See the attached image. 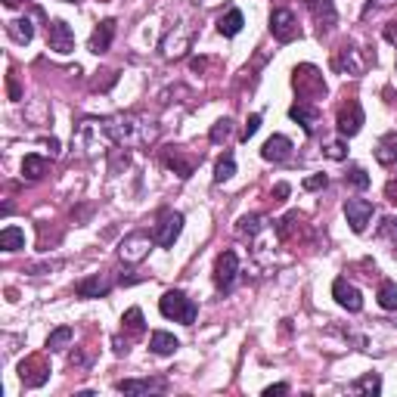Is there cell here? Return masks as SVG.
<instances>
[{
	"instance_id": "cell-1",
	"label": "cell",
	"mask_w": 397,
	"mask_h": 397,
	"mask_svg": "<svg viewBox=\"0 0 397 397\" xmlns=\"http://www.w3.org/2000/svg\"><path fill=\"white\" fill-rule=\"evenodd\" d=\"M103 127L109 134V140L118 143V146H149L158 134L155 121L137 112H118L112 118H103Z\"/></svg>"
},
{
	"instance_id": "cell-2",
	"label": "cell",
	"mask_w": 397,
	"mask_h": 397,
	"mask_svg": "<svg viewBox=\"0 0 397 397\" xmlns=\"http://www.w3.org/2000/svg\"><path fill=\"white\" fill-rule=\"evenodd\" d=\"M292 88L298 93V99H305V103H314V99H323L326 97V81H323V71L316 66H295L292 71Z\"/></svg>"
},
{
	"instance_id": "cell-3",
	"label": "cell",
	"mask_w": 397,
	"mask_h": 397,
	"mask_svg": "<svg viewBox=\"0 0 397 397\" xmlns=\"http://www.w3.org/2000/svg\"><path fill=\"white\" fill-rule=\"evenodd\" d=\"M158 310H162V316H168V320L174 323H183V326H193L199 316V307L193 298H186L183 292H165L162 301H158Z\"/></svg>"
},
{
	"instance_id": "cell-4",
	"label": "cell",
	"mask_w": 397,
	"mask_h": 397,
	"mask_svg": "<svg viewBox=\"0 0 397 397\" xmlns=\"http://www.w3.org/2000/svg\"><path fill=\"white\" fill-rule=\"evenodd\" d=\"M370 62H375V56L370 60V56H363V50H360L357 44H342L332 53V69L338 71V75H363L366 69H370Z\"/></svg>"
},
{
	"instance_id": "cell-5",
	"label": "cell",
	"mask_w": 397,
	"mask_h": 397,
	"mask_svg": "<svg viewBox=\"0 0 397 397\" xmlns=\"http://www.w3.org/2000/svg\"><path fill=\"white\" fill-rule=\"evenodd\" d=\"M193 44V28L186 22H177L168 28V34L162 38V56L165 60H180L186 56V50Z\"/></svg>"
},
{
	"instance_id": "cell-6",
	"label": "cell",
	"mask_w": 397,
	"mask_h": 397,
	"mask_svg": "<svg viewBox=\"0 0 397 397\" xmlns=\"http://www.w3.org/2000/svg\"><path fill=\"white\" fill-rule=\"evenodd\" d=\"M363 121H366V115H363V106H360L357 99H344V103L338 106L335 127H338V134H342V137L360 134V131H363Z\"/></svg>"
},
{
	"instance_id": "cell-7",
	"label": "cell",
	"mask_w": 397,
	"mask_h": 397,
	"mask_svg": "<svg viewBox=\"0 0 397 397\" xmlns=\"http://www.w3.org/2000/svg\"><path fill=\"white\" fill-rule=\"evenodd\" d=\"M270 34L279 41V44H292L295 38H301V28H298V19H295L292 10L279 6V10L270 13Z\"/></svg>"
},
{
	"instance_id": "cell-8",
	"label": "cell",
	"mask_w": 397,
	"mask_h": 397,
	"mask_svg": "<svg viewBox=\"0 0 397 397\" xmlns=\"http://www.w3.org/2000/svg\"><path fill=\"white\" fill-rule=\"evenodd\" d=\"M153 236L149 233H143V230H137V233H131V236H125L121 239V245H118V258L125 264H140L143 258L149 255V249H153Z\"/></svg>"
},
{
	"instance_id": "cell-9",
	"label": "cell",
	"mask_w": 397,
	"mask_h": 397,
	"mask_svg": "<svg viewBox=\"0 0 397 397\" xmlns=\"http://www.w3.org/2000/svg\"><path fill=\"white\" fill-rule=\"evenodd\" d=\"M236 273H239V258H236V251H221L218 261H214V286H218V292H230V288H233Z\"/></svg>"
},
{
	"instance_id": "cell-10",
	"label": "cell",
	"mask_w": 397,
	"mask_h": 397,
	"mask_svg": "<svg viewBox=\"0 0 397 397\" xmlns=\"http://www.w3.org/2000/svg\"><path fill=\"white\" fill-rule=\"evenodd\" d=\"M180 230H183V214L180 211H165L162 218H158L155 230H153V239L162 245V249H171L174 239L180 236Z\"/></svg>"
},
{
	"instance_id": "cell-11",
	"label": "cell",
	"mask_w": 397,
	"mask_h": 397,
	"mask_svg": "<svg viewBox=\"0 0 397 397\" xmlns=\"http://www.w3.org/2000/svg\"><path fill=\"white\" fill-rule=\"evenodd\" d=\"M305 6H307L310 16H314V25L320 34H326L335 28L338 13H335V4H332V0H305Z\"/></svg>"
},
{
	"instance_id": "cell-12",
	"label": "cell",
	"mask_w": 397,
	"mask_h": 397,
	"mask_svg": "<svg viewBox=\"0 0 397 397\" xmlns=\"http://www.w3.org/2000/svg\"><path fill=\"white\" fill-rule=\"evenodd\" d=\"M47 47L62 56L75 50V34H71V28L62 22V19H53V22L47 25Z\"/></svg>"
},
{
	"instance_id": "cell-13",
	"label": "cell",
	"mask_w": 397,
	"mask_h": 397,
	"mask_svg": "<svg viewBox=\"0 0 397 397\" xmlns=\"http://www.w3.org/2000/svg\"><path fill=\"white\" fill-rule=\"evenodd\" d=\"M344 218H348L354 233H363L366 223L372 221V202L370 199H348L344 202Z\"/></svg>"
},
{
	"instance_id": "cell-14",
	"label": "cell",
	"mask_w": 397,
	"mask_h": 397,
	"mask_svg": "<svg viewBox=\"0 0 397 397\" xmlns=\"http://www.w3.org/2000/svg\"><path fill=\"white\" fill-rule=\"evenodd\" d=\"M332 298H335L344 310H351V314H357V310L363 307V295H360V288L354 283H348L344 277H338L335 283H332Z\"/></svg>"
},
{
	"instance_id": "cell-15",
	"label": "cell",
	"mask_w": 397,
	"mask_h": 397,
	"mask_svg": "<svg viewBox=\"0 0 397 397\" xmlns=\"http://www.w3.org/2000/svg\"><path fill=\"white\" fill-rule=\"evenodd\" d=\"M19 379L25 382L28 388H41L44 382L50 379V370H47V363H44V357H28L19 363Z\"/></svg>"
},
{
	"instance_id": "cell-16",
	"label": "cell",
	"mask_w": 397,
	"mask_h": 397,
	"mask_svg": "<svg viewBox=\"0 0 397 397\" xmlns=\"http://www.w3.org/2000/svg\"><path fill=\"white\" fill-rule=\"evenodd\" d=\"M112 292V279L106 273H93V277H84L81 283L75 286L78 298H106Z\"/></svg>"
},
{
	"instance_id": "cell-17",
	"label": "cell",
	"mask_w": 397,
	"mask_h": 397,
	"mask_svg": "<svg viewBox=\"0 0 397 397\" xmlns=\"http://www.w3.org/2000/svg\"><path fill=\"white\" fill-rule=\"evenodd\" d=\"M288 118L298 121V125L305 127V134H310V137L320 131V112H316V106H310V103H295L292 109H288Z\"/></svg>"
},
{
	"instance_id": "cell-18",
	"label": "cell",
	"mask_w": 397,
	"mask_h": 397,
	"mask_svg": "<svg viewBox=\"0 0 397 397\" xmlns=\"http://www.w3.org/2000/svg\"><path fill=\"white\" fill-rule=\"evenodd\" d=\"M112 38H115V19H103L97 28H93V34H90V53H97V56H103L106 50L112 47Z\"/></svg>"
},
{
	"instance_id": "cell-19",
	"label": "cell",
	"mask_w": 397,
	"mask_h": 397,
	"mask_svg": "<svg viewBox=\"0 0 397 397\" xmlns=\"http://www.w3.org/2000/svg\"><path fill=\"white\" fill-rule=\"evenodd\" d=\"M261 155H264V162H286L288 155H292V140L283 134H273L270 140L264 143V149H261Z\"/></svg>"
},
{
	"instance_id": "cell-20",
	"label": "cell",
	"mask_w": 397,
	"mask_h": 397,
	"mask_svg": "<svg viewBox=\"0 0 397 397\" xmlns=\"http://www.w3.org/2000/svg\"><path fill=\"white\" fill-rule=\"evenodd\" d=\"M121 394H149V391H165V379H125L118 382Z\"/></svg>"
},
{
	"instance_id": "cell-21",
	"label": "cell",
	"mask_w": 397,
	"mask_h": 397,
	"mask_svg": "<svg viewBox=\"0 0 397 397\" xmlns=\"http://www.w3.org/2000/svg\"><path fill=\"white\" fill-rule=\"evenodd\" d=\"M375 162L385 165V168L397 162V131H388L379 137V143H375Z\"/></svg>"
},
{
	"instance_id": "cell-22",
	"label": "cell",
	"mask_w": 397,
	"mask_h": 397,
	"mask_svg": "<svg viewBox=\"0 0 397 397\" xmlns=\"http://www.w3.org/2000/svg\"><path fill=\"white\" fill-rule=\"evenodd\" d=\"M165 165H168L180 180L193 177V171H196V158H183L177 149H168V153H165Z\"/></svg>"
},
{
	"instance_id": "cell-23",
	"label": "cell",
	"mask_w": 397,
	"mask_h": 397,
	"mask_svg": "<svg viewBox=\"0 0 397 397\" xmlns=\"http://www.w3.org/2000/svg\"><path fill=\"white\" fill-rule=\"evenodd\" d=\"M149 348H153V354H158V357H168V354H174L177 348H180V342L174 335H171V332H153V335H149Z\"/></svg>"
},
{
	"instance_id": "cell-24",
	"label": "cell",
	"mask_w": 397,
	"mask_h": 397,
	"mask_svg": "<svg viewBox=\"0 0 397 397\" xmlns=\"http://www.w3.org/2000/svg\"><path fill=\"white\" fill-rule=\"evenodd\" d=\"M242 25H245V16H242L239 10H227L218 19V32L223 34V38H236V34L242 32Z\"/></svg>"
},
{
	"instance_id": "cell-25",
	"label": "cell",
	"mask_w": 397,
	"mask_h": 397,
	"mask_svg": "<svg viewBox=\"0 0 397 397\" xmlns=\"http://www.w3.org/2000/svg\"><path fill=\"white\" fill-rule=\"evenodd\" d=\"M6 34H10L16 44H28V41L34 38L32 19H13V22H6Z\"/></svg>"
},
{
	"instance_id": "cell-26",
	"label": "cell",
	"mask_w": 397,
	"mask_h": 397,
	"mask_svg": "<svg viewBox=\"0 0 397 397\" xmlns=\"http://www.w3.org/2000/svg\"><path fill=\"white\" fill-rule=\"evenodd\" d=\"M267 227V218L264 214H245V218H239V223H236V233L239 236H249V239H255L258 233Z\"/></svg>"
},
{
	"instance_id": "cell-27",
	"label": "cell",
	"mask_w": 397,
	"mask_h": 397,
	"mask_svg": "<svg viewBox=\"0 0 397 397\" xmlns=\"http://www.w3.org/2000/svg\"><path fill=\"white\" fill-rule=\"evenodd\" d=\"M351 391L354 394H382V379H379V372H366V375H360L357 382H351Z\"/></svg>"
},
{
	"instance_id": "cell-28",
	"label": "cell",
	"mask_w": 397,
	"mask_h": 397,
	"mask_svg": "<svg viewBox=\"0 0 397 397\" xmlns=\"http://www.w3.org/2000/svg\"><path fill=\"white\" fill-rule=\"evenodd\" d=\"M0 249H4V251L25 249V233L19 227H4V230H0Z\"/></svg>"
},
{
	"instance_id": "cell-29",
	"label": "cell",
	"mask_w": 397,
	"mask_h": 397,
	"mask_svg": "<svg viewBox=\"0 0 397 397\" xmlns=\"http://www.w3.org/2000/svg\"><path fill=\"white\" fill-rule=\"evenodd\" d=\"M47 158L44 155H25V162H22V177L25 180H41L47 174Z\"/></svg>"
},
{
	"instance_id": "cell-30",
	"label": "cell",
	"mask_w": 397,
	"mask_h": 397,
	"mask_svg": "<svg viewBox=\"0 0 397 397\" xmlns=\"http://www.w3.org/2000/svg\"><path fill=\"white\" fill-rule=\"evenodd\" d=\"M71 338H75V329H71V326L53 329V332L47 335V351H62V348H69Z\"/></svg>"
},
{
	"instance_id": "cell-31",
	"label": "cell",
	"mask_w": 397,
	"mask_h": 397,
	"mask_svg": "<svg viewBox=\"0 0 397 397\" xmlns=\"http://www.w3.org/2000/svg\"><path fill=\"white\" fill-rule=\"evenodd\" d=\"M121 323H125V332H131V335H143L146 332V320H143V310L140 307H131L125 316H121Z\"/></svg>"
},
{
	"instance_id": "cell-32",
	"label": "cell",
	"mask_w": 397,
	"mask_h": 397,
	"mask_svg": "<svg viewBox=\"0 0 397 397\" xmlns=\"http://www.w3.org/2000/svg\"><path fill=\"white\" fill-rule=\"evenodd\" d=\"M236 174V158L233 155H223V158H218V165H214V183H223V180H230Z\"/></svg>"
},
{
	"instance_id": "cell-33",
	"label": "cell",
	"mask_w": 397,
	"mask_h": 397,
	"mask_svg": "<svg viewBox=\"0 0 397 397\" xmlns=\"http://www.w3.org/2000/svg\"><path fill=\"white\" fill-rule=\"evenodd\" d=\"M379 305L385 310H397V286L391 283V279H382L379 286Z\"/></svg>"
},
{
	"instance_id": "cell-34",
	"label": "cell",
	"mask_w": 397,
	"mask_h": 397,
	"mask_svg": "<svg viewBox=\"0 0 397 397\" xmlns=\"http://www.w3.org/2000/svg\"><path fill=\"white\" fill-rule=\"evenodd\" d=\"M348 137H342V140H329L323 143V155L332 158V162H342V158H348Z\"/></svg>"
},
{
	"instance_id": "cell-35",
	"label": "cell",
	"mask_w": 397,
	"mask_h": 397,
	"mask_svg": "<svg viewBox=\"0 0 397 397\" xmlns=\"http://www.w3.org/2000/svg\"><path fill=\"white\" fill-rule=\"evenodd\" d=\"M230 137H233V121H230V118L214 121V127H211V143H214V146H221V143H227Z\"/></svg>"
},
{
	"instance_id": "cell-36",
	"label": "cell",
	"mask_w": 397,
	"mask_h": 397,
	"mask_svg": "<svg viewBox=\"0 0 397 397\" xmlns=\"http://www.w3.org/2000/svg\"><path fill=\"white\" fill-rule=\"evenodd\" d=\"M298 223H301V214L298 211H288L283 221H277V236H279V239H288V236H292V230L298 227Z\"/></svg>"
},
{
	"instance_id": "cell-37",
	"label": "cell",
	"mask_w": 397,
	"mask_h": 397,
	"mask_svg": "<svg viewBox=\"0 0 397 397\" xmlns=\"http://www.w3.org/2000/svg\"><path fill=\"white\" fill-rule=\"evenodd\" d=\"M344 180H348L354 190H366V186H370V174H366V171L360 168V165H351L348 174H344Z\"/></svg>"
},
{
	"instance_id": "cell-38",
	"label": "cell",
	"mask_w": 397,
	"mask_h": 397,
	"mask_svg": "<svg viewBox=\"0 0 397 397\" xmlns=\"http://www.w3.org/2000/svg\"><path fill=\"white\" fill-rule=\"evenodd\" d=\"M258 127H261V115H249V121H245V127H242V140L249 143L251 137L258 134Z\"/></svg>"
},
{
	"instance_id": "cell-39",
	"label": "cell",
	"mask_w": 397,
	"mask_h": 397,
	"mask_svg": "<svg viewBox=\"0 0 397 397\" xmlns=\"http://www.w3.org/2000/svg\"><path fill=\"white\" fill-rule=\"evenodd\" d=\"M6 90H10V99H13V103H19V99H22V88H19V78L13 75V71L6 75Z\"/></svg>"
},
{
	"instance_id": "cell-40",
	"label": "cell",
	"mask_w": 397,
	"mask_h": 397,
	"mask_svg": "<svg viewBox=\"0 0 397 397\" xmlns=\"http://www.w3.org/2000/svg\"><path fill=\"white\" fill-rule=\"evenodd\" d=\"M379 236H382V239H385V236H394V239H397V218H382Z\"/></svg>"
},
{
	"instance_id": "cell-41",
	"label": "cell",
	"mask_w": 397,
	"mask_h": 397,
	"mask_svg": "<svg viewBox=\"0 0 397 397\" xmlns=\"http://www.w3.org/2000/svg\"><path fill=\"white\" fill-rule=\"evenodd\" d=\"M329 180H326V174H310V177H305V190H323V186H326Z\"/></svg>"
},
{
	"instance_id": "cell-42",
	"label": "cell",
	"mask_w": 397,
	"mask_h": 397,
	"mask_svg": "<svg viewBox=\"0 0 397 397\" xmlns=\"http://www.w3.org/2000/svg\"><path fill=\"white\" fill-rule=\"evenodd\" d=\"M385 199L391 202V205H397V174H394V177L385 183Z\"/></svg>"
},
{
	"instance_id": "cell-43",
	"label": "cell",
	"mask_w": 397,
	"mask_h": 397,
	"mask_svg": "<svg viewBox=\"0 0 397 397\" xmlns=\"http://www.w3.org/2000/svg\"><path fill=\"white\" fill-rule=\"evenodd\" d=\"M286 196H288V183H277V186H273V193H270L273 202H286Z\"/></svg>"
},
{
	"instance_id": "cell-44",
	"label": "cell",
	"mask_w": 397,
	"mask_h": 397,
	"mask_svg": "<svg viewBox=\"0 0 397 397\" xmlns=\"http://www.w3.org/2000/svg\"><path fill=\"white\" fill-rule=\"evenodd\" d=\"M394 4H397V0H370L363 13H370V10H382V6H394Z\"/></svg>"
},
{
	"instance_id": "cell-45",
	"label": "cell",
	"mask_w": 397,
	"mask_h": 397,
	"mask_svg": "<svg viewBox=\"0 0 397 397\" xmlns=\"http://www.w3.org/2000/svg\"><path fill=\"white\" fill-rule=\"evenodd\" d=\"M277 394H288V385H270V388H264V397H277Z\"/></svg>"
},
{
	"instance_id": "cell-46",
	"label": "cell",
	"mask_w": 397,
	"mask_h": 397,
	"mask_svg": "<svg viewBox=\"0 0 397 397\" xmlns=\"http://www.w3.org/2000/svg\"><path fill=\"white\" fill-rule=\"evenodd\" d=\"M385 41L397 44V22H388V25H385Z\"/></svg>"
},
{
	"instance_id": "cell-47",
	"label": "cell",
	"mask_w": 397,
	"mask_h": 397,
	"mask_svg": "<svg viewBox=\"0 0 397 397\" xmlns=\"http://www.w3.org/2000/svg\"><path fill=\"white\" fill-rule=\"evenodd\" d=\"M208 69V60H193V71H205Z\"/></svg>"
},
{
	"instance_id": "cell-48",
	"label": "cell",
	"mask_w": 397,
	"mask_h": 397,
	"mask_svg": "<svg viewBox=\"0 0 397 397\" xmlns=\"http://www.w3.org/2000/svg\"><path fill=\"white\" fill-rule=\"evenodd\" d=\"M47 146H50V155H56V153H60V140H53V137H50V140H47Z\"/></svg>"
},
{
	"instance_id": "cell-49",
	"label": "cell",
	"mask_w": 397,
	"mask_h": 397,
	"mask_svg": "<svg viewBox=\"0 0 397 397\" xmlns=\"http://www.w3.org/2000/svg\"><path fill=\"white\" fill-rule=\"evenodd\" d=\"M115 354H127V344H121V338H115Z\"/></svg>"
},
{
	"instance_id": "cell-50",
	"label": "cell",
	"mask_w": 397,
	"mask_h": 397,
	"mask_svg": "<svg viewBox=\"0 0 397 397\" xmlns=\"http://www.w3.org/2000/svg\"><path fill=\"white\" fill-rule=\"evenodd\" d=\"M19 4H25V0H4V6H19Z\"/></svg>"
},
{
	"instance_id": "cell-51",
	"label": "cell",
	"mask_w": 397,
	"mask_h": 397,
	"mask_svg": "<svg viewBox=\"0 0 397 397\" xmlns=\"http://www.w3.org/2000/svg\"><path fill=\"white\" fill-rule=\"evenodd\" d=\"M394 258H397V242H394Z\"/></svg>"
}]
</instances>
